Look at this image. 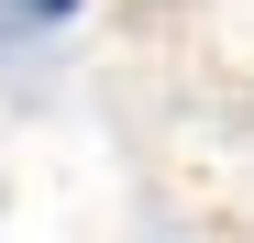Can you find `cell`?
<instances>
[{
	"label": "cell",
	"instance_id": "cell-1",
	"mask_svg": "<svg viewBox=\"0 0 254 243\" xmlns=\"http://www.w3.org/2000/svg\"><path fill=\"white\" fill-rule=\"evenodd\" d=\"M11 11H22V22H66L77 0H11Z\"/></svg>",
	"mask_w": 254,
	"mask_h": 243
}]
</instances>
